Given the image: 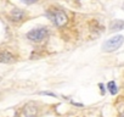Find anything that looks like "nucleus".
I'll return each instance as SVG.
<instances>
[{"mask_svg":"<svg viewBox=\"0 0 124 117\" xmlns=\"http://www.w3.org/2000/svg\"><path fill=\"white\" fill-rule=\"evenodd\" d=\"M46 16L50 18V21L58 28L65 27L68 22L67 14L61 9H49L46 11Z\"/></svg>","mask_w":124,"mask_h":117,"instance_id":"1","label":"nucleus"},{"mask_svg":"<svg viewBox=\"0 0 124 117\" xmlns=\"http://www.w3.org/2000/svg\"><path fill=\"white\" fill-rule=\"evenodd\" d=\"M124 43V37L122 34H118V35H114L109 39H107L106 42L102 43V51L105 52H113L116 50H118Z\"/></svg>","mask_w":124,"mask_h":117,"instance_id":"2","label":"nucleus"},{"mask_svg":"<svg viewBox=\"0 0 124 117\" xmlns=\"http://www.w3.org/2000/svg\"><path fill=\"white\" fill-rule=\"evenodd\" d=\"M50 34V31L46 27H38V28H33L32 31H29L27 33V38L31 42L34 43H40L43 40H45Z\"/></svg>","mask_w":124,"mask_h":117,"instance_id":"3","label":"nucleus"},{"mask_svg":"<svg viewBox=\"0 0 124 117\" xmlns=\"http://www.w3.org/2000/svg\"><path fill=\"white\" fill-rule=\"evenodd\" d=\"M22 113H23L24 117H37V115H38V107H37V105L34 102H28L23 107Z\"/></svg>","mask_w":124,"mask_h":117,"instance_id":"4","label":"nucleus"},{"mask_svg":"<svg viewBox=\"0 0 124 117\" xmlns=\"http://www.w3.org/2000/svg\"><path fill=\"white\" fill-rule=\"evenodd\" d=\"M10 17H11V20L14 22H20L26 17V12L23 10H21V9H14L10 12Z\"/></svg>","mask_w":124,"mask_h":117,"instance_id":"5","label":"nucleus"},{"mask_svg":"<svg viewBox=\"0 0 124 117\" xmlns=\"http://www.w3.org/2000/svg\"><path fill=\"white\" fill-rule=\"evenodd\" d=\"M14 61H15V56L10 51L5 50L0 52V64H11Z\"/></svg>","mask_w":124,"mask_h":117,"instance_id":"6","label":"nucleus"},{"mask_svg":"<svg viewBox=\"0 0 124 117\" xmlns=\"http://www.w3.org/2000/svg\"><path fill=\"white\" fill-rule=\"evenodd\" d=\"M124 29V20H113L109 23V31L111 32H118Z\"/></svg>","mask_w":124,"mask_h":117,"instance_id":"7","label":"nucleus"},{"mask_svg":"<svg viewBox=\"0 0 124 117\" xmlns=\"http://www.w3.org/2000/svg\"><path fill=\"white\" fill-rule=\"evenodd\" d=\"M107 89L109 90V93H111L112 95H116L117 92H118V88H117V84H116L114 81H111V82L107 83Z\"/></svg>","mask_w":124,"mask_h":117,"instance_id":"8","label":"nucleus"},{"mask_svg":"<svg viewBox=\"0 0 124 117\" xmlns=\"http://www.w3.org/2000/svg\"><path fill=\"white\" fill-rule=\"evenodd\" d=\"M22 1H23L24 4H28V5H31V4H34V3H37L38 0H22Z\"/></svg>","mask_w":124,"mask_h":117,"instance_id":"9","label":"nucleus"},{"mask_svg":"<svg viewBox=\"0 0 124 117\" xmlns=\"http://www.w3.org/2000/svg\"><path fill=\"white\" fill-rule=\"evenodd\" d=\"M40 94H41V95H50V96H54V98L56 96V94H54V93H50V92H41Z\"/></svg>","mask_w":124,"mask_h":117,"instance_id":"10","label":"nucleus"},{"mask_svg":"<svg viewBox=\"0 0 124 117\" xmlns=\"http://www.w3.org/2000/svg\"><path fill=\"white\" fill-rule=\"evenodd\" d=\"M99 87L101 88V94H105V88H103V84H102V83H100V84H99Z\"/></svg>","mask_w":124,"mask_h":117,"instance_id":"11","label":"nucleus"},{"mask_svg":"<svg viewBox=\"0 0 124 117\" xmlns=\"http://www.w3.org/2000/svg\"><path fill=\"white\" fill-rule=\"evenodd\" d=\"M0 81H1V79H0Z\"/></svg>","mask_w":124,"mask_h":117,"instance_id":"12","label":"nucleus"}]
</instances>
